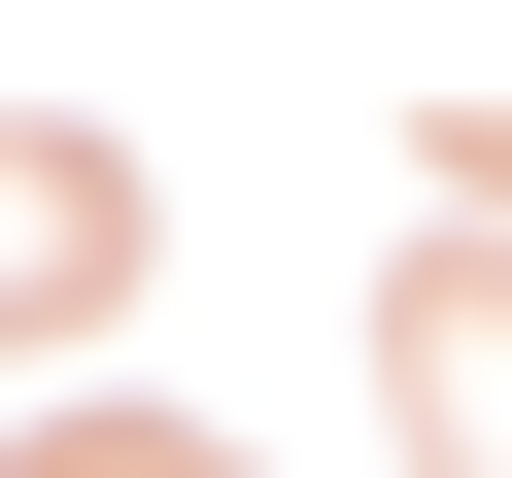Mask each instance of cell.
Masks as SVG:
<instances>
[{
	"label": "cell",
	"mask_w": 512,
	"mask_h": 478,
	"mask_svg": "<svg viewBox=\"0 0 512 478\" xmlns=\"http://www.w3.org/2000/svg\"><path fill=\"white\" fill-rule=\"evenodd\" d=\"M69 478H103V444H69Z\"/></svg>",
	"instance_id": "cell-1"
}]
</instances>
